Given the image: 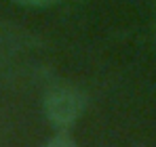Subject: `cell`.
Segmentation results:
<instances>
[{
	"label": "cell",
	"instance_id": "6da1fadb",
	"mask_svg": "<svg viewBox=\"0 0 156 147\" xmlns=\"http://www.w3.org/2000/svg\"><path fill=\"white\" fill-rule=\"evenodd\" d=\"M84 95L72 86H55L44 95V114L57 130L72 128L84 111Z\"/></svg>",
	"mask_w": 156,
	"mask_h": 147
},
{
	"label": "cell",
	"instance_id": "7a4b0ae2",
	"mask_svg": "<svg viewBox=\"0 0 156 147\" xmlns=\"http://www.w3.org/2000/svg\"><path fill=\"white\" fill-rule=\"evenodd\" d=\"M47 145H53V147H70L74 145V139L68 135V130H57V135L51 137L47 141Z\"/></svg>",
	"mask_w": 156,
	"mask_h": 147
},
{
	"label": "cell",
	"instance_id": "3957f363",
	"mask_svg": "<svg viewBox=\"0 0 156 147\" xmlns=\"http://www.w3.org/2000/svg\"><path fill=\"white\" fill-rule=\"evenodd\" d=\"M11 2H15L19 6H30V9H44V6H51L59 0H11Z\"/></svg>",
	"mask_w": 156,
	"mask_h": 147
}]
</instances>
